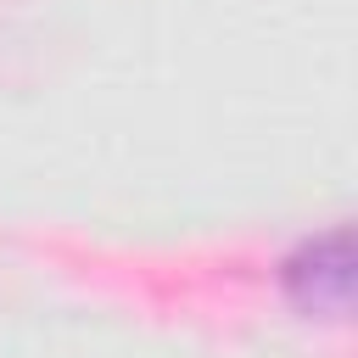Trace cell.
I'll return each mask as SVG.
<instances>
[{
	"label": "cell",
	"instance_id": "1",
	"mask_svg": "<svg viewBox=\"0 0 358 358\" xmlns=\"http://www.w3.org/2000/svg\"><path fill=\"white\" fill-rule=\"evenodd\" d=\"M280 291L308 319H358V224L296 241L280 263Z\"/></svg>",
	"mask_w": 358,
	"mask_h": 358
}]
</instances>
